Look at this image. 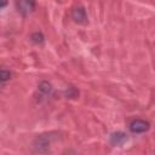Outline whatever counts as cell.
I'll return each mask as SVG.
<instances>
[{"mask_svg": "<svg viewBox=\"0 0 155 155\" xmlns=\"http://www.w3.org/2000/svg\"><path fill=\"white\" fill-rule=\"evenodd\" d=\"M57 138V133L50 132V133H42L35 137L34 142H33V148L35 153H41V154H46L50 151L51 144L53 143V140Z\"/></svg>", "mask_w": 155, "mask_h": 155, "instance_id": "obj_1", "label": "cell"}, {"mask_svg": "<svg viewBox=\"0 0 155 155\" xmlns=\"http://www.w3.org/2000/svg\"><path fill=\"white\" fill-rule=\"evenodd\" d=\"M128 128L132 133L139 134V133L147 132L150 128V124L147 120H143V119H133V120L130 121Z\"/></svg>", "mask_w": 155, "mask_h": 155, "instance_id": "obj_2", "label": "cell"}, {"mask_svg": "<svg viewBox=\"0 0 155 155\" xmlns=\"http://www.w3.org/2000/svg\"><path fill=\"white\" fill-rule=\"evenodd\" d=\"M36 2L35 0H16V7L17 11L22 16H28L35 10Z\"/></svg>", "mask_w": 155, "mask_h": 155, "instance_id": "obj_3", "label": "cell"}, {"mask_svg": "<svg viewBox=\"0 0 155 155\" xmlns=\"http://www.w3.org/2000/svg\"><path fill=\"white\" fill-rule=\"evenodd\" d=\"M71 18L75 23L78 24H87L88 22V17L86 13V10L84 6H76L71 10Z\"/></svg>", "mask_w": 155, "mask_h": 155, "instance_id": "obj_4", "label": "cell"}, {"mask_svg": "<svg viewBox=\"0 0 155 155\" xmlns=\"http://www.w3.org/2000/svg\"><path fill=\"white\" fill-rule=\"evenodd\" d=\"M128 140V136L122 132V131H116V132H113L110 134V138H109V143L113 145V147H121L124 145L126 142Z\"/></svg>", "mask_w": 155, "mask_h": 155, "instance_id": "obj_5", "label": "cell"}, {"mask_svg": "<svg viewBox=\"0 0 155 155\" xmlns=\"http://www.w3.org/2000/svg\"><path fill=\"white\" fill-rule=\"evenodd\" d=\"M38 91L42 97H48V96H51L53 87L48 81H41L38 86Z\"/></svg>", "mask_w": 155, "mask_h": 155, "instance_id": "obj_6", "label": "cell"}, {"mask_svg": "<svg viewBox=\"0 0 155 155\" xmlns=\"http://www.w3.org/2000/svg\"><path fill=\"white\" fill-rule=\"evenodd\" d=\"M30 40L34 44H42L45 41V36H44V34L41 31H34L30 35Z\"/></svg>", "mask_w": 155, "mask_h": 155, "instance_id": "obj_7", "label": "cell"}, {"mask_svg": "<svg viewBox=\"0 0 155 155\" xmlns=\"http://www.w3.org/2000/svg\"><path fill=\"white\" fill-rule=\"evenodd\" d=\"M12 78V73L7 69H0V84L8 81Z\"/></svg>", "mask_w": 155, "mask_h": 155, "instance_id": "obj_8", "label": "cell"}, {"mask_svg": "<svg viewBox=\"0 0 155 155\" xmlns=\"http://www.w3.org/2000/svg\"><path fill=\"white\" fill-rule=\"evenodd\" d=\"M7 5V0H0V10Z\"/></svg>", "mask_w": 155, "mask_h": 155, "instance_id": "obj_9", "label": "cell"}]
</instances>
